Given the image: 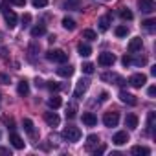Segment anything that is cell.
<instances>
[{
	"label": "cell",
	"instance_id": "10",
	"mask_svg": "<svg viewBox=\"0 0 156 156\" xmlns=\"http://www.w3.org/2000/svg\"><path fill=\"white\" fill-rule=\"evenodd\" d=\"M2 13H4V19H6V24H8V28H15V26H17V15H15V11L4 9Z\"/></svg>",
	"mask_w": 156,
	"mask_h": 156
},
{
	"label": "cell",
	"instance_id": "4",
	"mask_svg": "<svg viewBox=\"0 0 156 156\" xmlns=\"http://www.w3.org/2000/svg\"><path fill=\"white\" fill-rule=\"evenodd\" d=\"M145 83H147V75H143V73H132L129 77V85L134 88H141Z\"/></svg>",
	"mask_w": 156,
	"mask_h": 156
},
{
	"label": "cell",
	"instance_id": "50",
	"mask_svg": "<svg viewBox=\"0 0 156 156\" xmlns=\"http://www.w3.org/2000/svg\"><path fill=\"white\" fill-rule=\"evenodd\" d=\"M0 136H2V134H0Z\"/></svg>",
	"mask_w": 156,
	"mask_h": 156
},
{
	"label": "cell",
	"instance_id": "13",
	"mask_svg": "<svg viewBox=\"0 0 156 156\" xmlns=\"http://www.w3.org/2000/svg\"><path fill=\"white\" fill-rule=\"evenodd\" d=\"M127 141H129V134H127L125 130L116 132V134H114V138H112V143H116V145H125Z\"/></svg>",
	"mask_w": 156,
	"mask_h": 156
},
{
	"label": "cell",
	"instance_id": "49",
	"mask_svg": "<svg viewBox=\"0 0 156 156\" xmlns=\"http://www.w3.org/2000/svg\"><path fill=\"white\" fill-rule=\"evenodd\" d=\"M105 2H108V0H105Z\"/></svg>",
	"mask_w": 156,
	"mask_h": 156
},
{
	"label": "cell",
	"instance_id": "6",
	"mask_svg": "<svg viewBox=\"0 0 156 156\" xmlns=\"http://www.w3.org/2000/svg\"><path fill=\"white\" fill-rule=\"evenodd\" d=\"M88 87H90V81H88V79H79V81H77L75 90H73V96H75V98H81V96L88 90Z\"/></svg>",
	"mask_w": 156,
	"mask_h": 156
},
{
	"label": "cell",
	"instance_id": "39",
	"mask_svg": "<svg viewBox=\"0 0 156 156\" xmlns=\"http://www.w3.org/2000/svg\"><path fill=\"white\" fill-rule=\"evenodd\" d=\"M0 83H2V85H9V75L8 73H0Z\"/></svg>",
	"mask_w": 156,
	"mask_h": 156
},
{
	"label": "cell",
	"instance_id": "20",
	"mask_svg": "<svg viewBox=\"0 0 156 156\" xmlns=\"http://www.w3.org/2000/svg\"><path fill=\"white\" fill-rule=\"evenodd\" d=\"M22 127H24V130L28 132V136H31V138H35V127H33V121L31 119H24L22 121Z\"/></svg>",
	"mask_w": 156,
	"mask_h": 156
},
{
	"label": "cell",
	"instance_id": "38",
	"mask_svg": "<svg viewBox=\"0 0 156 156\" xmlns=\"http://www.w3.org/2000/svg\"><path fill=\"white\" fill-rule=\"evenodd\" d=\"M31 2H33L35 8H44V6H48V0H31Z\"/></svg>",
	"mask_w": 156,
	"mask_h": 156
},
{
	"label": "cell",
	"instance_id": "32",
	"mask_svg": "<svg viewBox=\"0 0 156 156\" xmlns=\"http://www.w3.org/2000/svg\"><path fill=\"white\" fill-rule=\"evenodd\" d=\"M154 24H156V20H152V19H147V20H143V28L147 30V31H154Z\"/></svg>",
	"mask_w": 156,
	"mask_h": 156
},
{
	"label": "cell",
	"instance_id": "17",
	"mask_svg": "<svg viewBox=\"0 0 156 156\" xmlns=\"http://www.w3.org/2000/svg\"><path fill=\"white\" fill-rule=\"evenodd\" d=\"M57 73L61 75V77H72L73 75V66H66V64H62L61 68H57Z\"/></svg>",
	"mask_w": 156,
	"mask_h": 156
},
{
	"label": "cell",
	"instance_id": "28",
	"mask_svg": "<svg viewBox=\"0 0 156 156\" xmlns=\"http://www.w3.org/2000/svg\"><path fill=\"white\" fill-rule=\"evenodd\" d=\"M46 33V28L44 26H35V28H31V37H42Z\"/></svg>",
	"mask_w": 156,
	"mask_h": 156
},
{
	"label": "cell",
	"instance_id": "34",
	"mask_svg": "<svg viewBox=\"0 0 156 156\" xmlns=\"http://www.w3.org/2000/svg\"><path fill=\"white\" fill-rule=\"evenodd\" d=\"M116 35L118 37H127L129 35V28L127 26H118L116 28Z\"/></svg>",
	"mask_w": 156,
	"mask_h": 156
},
{
	"label": "cell",
	"instance_id": "21",
	"mask_svg": "<svg viewBox=\"0 0 156 156\" xmlns=\"http://www.w3.org/2000/svg\"><path fill=\"white\" fill-rule=\"evenodd\" d=\"M79 4H81V0H64V9H70V11H77L79 9Z\"/></svg>",
	"mask_w": 156,
	"mask_h": 156
},
{
	"label": "cell",
	"instance_id": "16",
	"mask_svg": "<svg viewBox=\"0 0 156 156\" xmlns=\"http://www.w3.org/2000/svg\"><path fill=\"white\" fill-rule=\"evenodd\" d=\"M110 20H112V17H110V15H103V17L98 20V24H99V30H101V31H107V30L110 28Z\"/></svg>",
	"mask_w": 156,
	"mask_h": 156
},
{
	"label": "cell",
	"instance_id": "27",
	"mask_svg": "<svg viewBox=\"0 0 156 156\" xmlns=\"http://www.w3.org/2000/svg\"><path fill=\"white\" fill-rule=\"evenodd\" d=\"M154 119H156V112H149V116H147V129H149V132L154 130Z\"/></svg>",
	"mask_w": 156,
	"mask_h": 156
},
{
	"label": "cell",
	"instance_id": "9",
	"mask_svg": "<svg viewBox=\"0 0 156 156\" xmlns=\"http://www.w3.org/2000/svg\"><path fill=\"white\" fill-rule=\"evenodd\" d=\"M138 8L141 13H152L154 11V2L152 0H138Z\"/></svg>",
	"mask_w": 156,
	"mask_h": 156
},
{
	"label": "cell",
	"instance_id": "24",
	"mask_svg": "<svg viewBox=\"0 0 156 156\" xmlns=\"http://www.w3.org/2000/svg\"><path fill=\"white\" fill-rule=\"evenodd\" d=\"M77 53H79L81 57H88V55L92 53V48H90L88 44H83V42H81L79 46H77Z\"/></svg>",
	"mask_w": 156,
	"mask_h": 156
},
{
	"label": "cell",
	"instance_id": "14",
	"mask_svg": "<svg viewBox=\"0 0 156 156\" xmlns=\"http://www.w3.org/2000/svg\"><path fill=\"white\" fill-rule=\"evenodd\" d=\"M98 143H99V136L98 134H90L88 138H87V151H94L96 147H98Z\"/></svg>",
	"mask_w": 156,
	"mask_h": 156
},
{
	"label": "cell",
	"instance_id": "3",
	"mask_svg": "<svg viewBox=\"0 0 156 156\" xmlns=\"http://www.w3.org/2000/svg\"><path fill=\"white\" fill-rule=\"evenodd\" d=\"M103 123H105V127H116L118 123H119V112H116V110H112V112H105V116H103Z\"/></svg>",
	"mask_w": 156,
	"mask_h": 156
},
{
	"label": "cell",
	"instance_id": "47",
	"mask_svg": "<svg viewBox=\"0 0 156 156\" xmlns=\"http://www.w3.org/2000/svg\"><path fill=\"white\" fill-rule=\"evenodd\" d=\"M107 98H108V94H107V92H103V94H101V101H107Z\"/></svg>",
	"mask_w": 156,
	"mask_h": 156
},
{
	"label": "cell",
	"instance_id": "41",
	"mask_svg": "<svg viewBox=\"0 0 156 156\" xmlns=\"http://www.w3.org/2000/svg\"><path fill=\"white\" fill-rule=\"evenodd\" d=\"M11 4H15V6H19V8H24V4H26V0H9Z\"/></svg>",
	"mask_w": 156,
	"mask_h": 156
},
{
	"label": "cell",
	"instance_id": "22",
	"mask_svg": "<svg viewBox=\"0 0 156 156\" xmlns=\"http://www.w3.org/2000/svg\"><path fill=\"white\" fill-rule=\"evenodd\" d=\"M17 92H19V96H28V94H30V85H28V81H26V79H22V81L19 83Z\"/></svg>",
	"mask_w": 156,
	"mask_h": 156
},
{
	"label": "cell",
	"instance_id": "1",
	"mask_svg": "<svg viewBox=\"0 0 156 156\" xmlns=\"http://www.w3.org/2000/svg\"><path fill=\"white\" fill-rule=\"evenodd\" d=\"M46 59L51 61V62L64 64V62L68 61V53H64L62 50H48V51H46Z\"/></svg>",
	"mask_w": 156,
	"mask_h": 156
},
{
	"label": "cell",
	"instance_id": "43",
	"mask_svg": "<svg viewBox=\"0 0 156 156\" xmlns=\"http://www.w3.org/2000/svg\"><path fill=\"white\" fill-rule=\"evenodd\" d=\"M105 151H107V147H105V145H101V147H99V149H98V147H96V151H94V154H96V156H98V154H103V152H105Z\"/></svg>",
	"mask_w": 156,
	"mask_h": 156
},
{
	"label": "cell",
	"instance_id": "42",
	"mask_svg": "<svg viewBox=\"0 0 156 156\" xmlns=\"http://www.w3.org/2000/svg\"><path fill=\"white\" fill-rule=\"evenodd\" d=\"M147 94H149V98H154V96H156V87H149Z\"/></svg>",
	"mask_w": 156,
	"mask_h": 156
},
{
	"label": "cell",
	"instance_id": "2",
	"mask_svg": "<svg viewBox=\"0 0 156 156\" xmlns=\"http://www.w3.org/2000/svg\"><path fill=\"white\" fill-rule=\"evenodd\" d=\"M62 138L66 140V141H72V143H75V141H79L81 140V130L77 129V127H66L64 130H62Z\"/></svg>",
	"mask_w": 156,
	"mask_h": 156
},
{
	"label": "cell",
	"instance_id": "48",
	"mask_svg": "<svg viewBox=\"0 0 156 156\" xmlns=\"http://www.w3.org/2000/svg\"><path fill=\"white\" fill-rule=\"evenodd\" d=\"M0 99H2V94H0Z\"/></svg>",
	"mask_w": 156,
	"mask_h": 156
},
{
	"label": "cell",
	"instance_id": "26",
	"mask_svg": "<svg viewBox=\"0 0 156 156\" xmlns=\"http://www.w3.org/2000/svg\"><path fill=\"white\" fill-rule=\"evenodd\" d=\"M62 28L68 30V31H73V30H75V20L70 19V17H64V19H62Z\"/></svg>",
	"mask_w": 156,
	"mask_h": 156
},
{
	"label": "cell",
	"instance_id": "33",
	"mask_svg": "<svg viewBox=\"0 0 156 156\" xmlns=\"http://www.w3.org/2000/svg\"><path fill=\"white\" fill-rule=\"evenodd\" d=\"M46 88H48L50 92H57V90H61V85H59L57 81H48V83H46Z\"/></svg>",
	"mask_w": 156,
	"mask_h": 156
},
{
	"label": "cell",
	"instance_id": "36",
	"mask_svg": "<svg viewBox=\"0 0 156 156\" xmlns=\"http://www.w3.org/2000/svg\"><path fill=\"white\" fill-rule=\"evenodd\" d=\"M75 112H77L75 105H68L66 107V118H75Z\"/></svg>",
	"mask_w": 156,
	"mask_h": 156
},
{
	"label": "cell",
	"instance_id": "11",
	"mask_svg": "<svg viewBox=\"0 0 156 156\" xmlns=\"http://www.w3.org/2000/svg\"><path fill=\"white\" fill-rule=\"evenodd\" d=\"M119 99H121L123 103H127V105H130V107H134V105L138 103V99H136V96H132V94H129V92H125V90H121V92H119Z\"/></svg>",
	"mask_w": 156,
	"mask_h": 156
},
{
	"label": "cell",
	"instance_id": "8",
	"mask_svg": "<svg viewBox=\"0 0 156 156\" xmlns=\"http://www.w3.org/2000/svg\"><path fill=\"white\" fill-rule=\"evenodd\" d=\"M141 48H143V41H141V37H134V39H130V42H129V53H138V51H141Z\"/></svg>",
	"mask_w": 156,
	"mask_h": 156
},
{
	"label": "cell",
	"instance_id": "46",
	"mask_svg": "<svg viewBox=\"0 0 156 156\" xmlns=\"http://www.w3.org/2000/svg\"><path fill=\"white\" fill-rule=\"evenodd\" d=\"M0 154H11V152H9V149H6V147H0Z\"/></svg>",
	"mask_w": 156,
	"mask_h": 156
},
{
	"label": "cell",
	"instance_id": "45",
	"mask_svg": "<svg viewBox=\"0 0 156 156\" xmlns=\"http://www.w3.org/2000/svg\"><path fill=\"white\" fill-rule=\"evenodd\" d=\"M35 87H37V88H41V87H44V81H41V79H39V77H37V79H35Z\"/></svg>",
	"mask_w": 156,
	"mask_h": 156
},
{
	"label": "cell",
	"instance_id": "31",
	"mask_svg": "<svg viewBox=\"0 0 156 156\" xmlns=\"http://www.w3.org/2000/svg\"><path fill=\"white\" fill-rule=\"evenodd\" d=\"M119 17H121L123 20H132V17H134V15H132V11H130V9L123 8V9L119 11Z\"/></svg>",
	"mask_w": 156,
	"mask_h": 156
},
{
	"label": "cell",
	"instance_id": "35",
	"mask_svg": "<svg viewBox=\"0 0 156 156\" xmlns=\"http://www.w3.org/2000/svg\"><path fill=\"white\" fill-rule=\"evenodd\" d=\"M81 68H83V72H85V73H88V75H90V73H94V64H92V62H83V66H81Z\"/></svg>",
	"mask_w": 156,
	"mask_h": 156
},
{
	"label": "cell",
	"instance_id": "7",
	"mask_svg": "<svg viewBox=\"0 0 156 156\" xmlns=\"http://www.w3.org/2000/svg\"><path fill=\"white\" fill-rule=\"evenodd\" d=\"M101 81H108V83H116V85H123V83H125L121 75H118V73H110V72L101 73Z\"/></svg>",
	"mask_w": 156,
	"mask_h": 156
},
{
	"label": "cell",
	"instance_id": "19",
	"mask_svg": "<svg viewBox=\"0 0 156 156\" xmlns=\"http://www.w3.org/2000/svg\"><path fill=\"white\" fill-rule=\"evenodd\" d=\"M125 127L136 129V127H138V116H136V114H127V118H125Z\"/></svg>",
	"mask_w": 156,
	"mask_h": 156
},
{
	"label": "cell",
	"instance_id": "30",
	"mask_svg": "<svg viewBox=\"0 0 156 156\" xmlns=\"http://www.w3.org/2000/svg\"><path fill=\"white\" fill-rule=\"evenodd\" d=\"M28 51H30V59H31V61H35V55L39 53V44L31 42V44L28 46Z\"/></svg>",
	"mask_w": 156,
	"mask_h": 156
},
{
	"label": "cell",
	"instance_id": "18",
	"mask_svg": "<svg viewBox=\"0 0 156 156\" xmlns=\"http://www.w3.org/2000/svg\"><path fill=\"white\" fill-rule=\"evenodd\" d=\"M9 141H11V145H13L15 149H24V141H22V138H20L19 134L11 132V136H9Z\"/></svg>",
	"mask_w": 156,
	"mask_h": 156
},
{
	"label": "cell",
	"instance_id": "12",
	"mask_svg": "<svg viewBox=\"0 0 156 156\" xmlns=\"http://www.w3.org/2000/svg\"><path fill=\"white\" fill-rule=\"evenodd\" d=\"M44 121H46L50 127H57V125L61 123V118H59L55 112H46V114H44Z\"/></svg>",
	"mask_w": 156,
	"mask_h": 156
},
{
	"label": "cell",
	"instance_id": "40",
	"mask_svg": "<svg viewBox=\"0 0 156 156\" xmlns=\"http://www.w3.org/2000/svg\"><path fill=\"white\" fill-rule=\"evenodd\" d=\"M30 22H31V15H30V13H26V15H22V24H24V26H28Z\"/></svg>",
	"mask_w": 156,
	"mask_h": 156
},
{
	"label": "cell",
	"instance_id": "15",
	"mask_svg": "<svg viewBox=\"0 0 156 156\" xmlns=\"http://www.w3.org/2000/svg\"><path fill=\"white\" fill-rule=\"evenodd\" d=\"M83 123H85L87 127H94V125H98V118H96L92 112H85V114H83Z\"/></svg>",
	"mask_w": 156,
	"mask_h": 156
},
{
	"label": "cell",
	"instance_id": "44",
	"mask_svg": "<svg viewBox=\"0 0 156 156\" xmlns=\"http://www.w3.org/2000/svg\"><path fill=\"white\" fill-rule=\"evenodd\" d=\"M121 62H123L125 66H129V64H130V57H129V55H125V57L121 59Z\"/></svg>",
	"mask_w": 156,
	"mask_h": 156
},
{
	"label": "cell",
	"instance_id": "25",
	"mask_svg": "<svg viewBox=\"0 0 156 156\" xmlns=\"http://www.w3.org/2000/svg\"><path fill=\"white\" fill-rule=\"evenodd\" d=\"M61 105H62V99H61L59 96H51V98L48 99V107H50V108H53V110H55V108H59Z\"/></svg>",
	"mask_w": 156,
	"mask_h": 156
},
{
	"label": "cell",
	"instance_id": "5",
	"mask_svg": "<svg viewBox=\"0 0 156 156\" xmlns=\"http://www.w3.org/2000/svg\"><path fill=\"white\" fill-rule=\"evenodd\" d=\"M98 62H99L101 66H112V64L116 62V55L110 53V51H103V53H99Z\"/></svg>",
	"mask_w": 156,
	"mask_h": 156
},
{
	"label": "cell",
	"instance_id": "29",
	"mask_svg": "<svg viewBox=\"0 0 156 156\" xmlns=\"http://www.w3.org/2000/svg\"><path fill=\"white\" fill-rule=\"evenodd\" d=\"M83 39H87V41H96V39H98V33H96L94 30H83Z\"/></svg>",
	"mask_w": 156,
	"mask_h": 156
},
{
	"label": "cell",
	"instance_id": "23",
	"mask_svg": "<svg viewBox=\"0 0 156 156\" xmlns=\"http://www.w3.org/2000/svg\"><path fill=\"white\" fill-rule=\"evenodd\" d=\"M134 156H149L151 154V151L147 149V147H141V145H136V147H132V151H130Z\"/></svg>",
	"mask_w": 156,
	"mask_h": 156
},
{
	"label": "cell",
	"instance_id": "37",
	"mask_svg": "<svg viewBox=\"0 0 156 156\" xmlns=\"http://www.w3.org/2000/svg\"><path fill=\"white\" fill-rule=\"evenodd\" d=\"M147 62L145 57H136V59H130V64H136V66H143Z\"/></svg>",
	"mask_w": 156,
	"mask_h": 156
}]
</instances>
